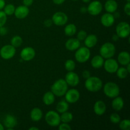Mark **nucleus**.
Instances as JSON below:
<instances>
[{
    "instance_id": "a878e982",
    "label": "nucleus",
    "mask_w": 130,
    "mask_h": 130,
    "mask_svg": "<svg viewBox=\"0 0 130 130\" xmlns=\"http://www.w3.org/2000/svg\"><path fill=\"white\" fill-rule=\"evenodd\" d=\"M55 95L52 91H47L43 96V102L46 105H51L55 102Z\"/></svg>"
},
{
    "instance_id": "c756f323",
    "label": "nucleus",
    "mask_w": 130,
    "mask_h": 130,
    "mask_svg": "<svg viewBox=\"0 0 130 130\" xmlns=\"http://www.w3.org/2000/svg\"><path fill=\"white\" fill-rule=\"evenodd\" d=\"M116 72L117 74V76H118L119 79H125L126 77L128 76V74H129V72L127 71L126 67H119Z\"/></svg>"
},
{
    "instance_id": "49530a36",
    "label": "nucleus",
    "mask_w": 130,
    "mask_h": 130,
    "mask_svg": "<svg viewBox=\"0 0 130 130\" xmlns=\"http://www.w3.org/2000/svg\"><path fill=\"white\" fill-rule=\"evenodd\" d=\"M5 5H6V3L5 0H0V10H2L3 9Z\"/></svg>"
},
{
    "instance_id": "c85d7f7f",
    "label": "nucleus",
    "mask_w": 130,
    "mask_h": 130,
    "mask_svg": "<svg viewBox=\"0 0 130 130\" xmlns=\"http://www.w3.org/2000/svg\"><path fill=\"white\" fill-rule=\"evenodd\" d=\"M60 116V121L62 123H69L73 119V115L71 112H68V110L62 113Z\"/></svg>"
},
{
    "instance_id": "2eb2a0df",
    "label": "nucleus",
    "mask_w": 130,
    "mask_h": 130,
    "mask_svg": "<svg viewBox=\"0 0 130 130\" xmlns=\"http://www.w3.org/2000/svg\"><path fill=\"white\" fill-rule=\"evenodd\" d=\"M100 22L104 27H109L114 25V22H115V18L112 13L107 12L102 15L101 18H100Z\"/></svg>"
},
{
    "instance_id": "ddd939ff",
    "label": "nucleus",
    "mask_w": 130,
    "mask_h": 130,
    "mask_svg": "<svg viewBox=\"0 0 130 130\" xmlns=\"http://www.w3.org/2000/svg\"><path fill=\"white\" fill-rule=\"evenodd\" d=\"M36 56V51L32 47L27 46L20 52V58L23 61L29 62L34 59Z\"/></svg>"
},
{
    "instance_id": "b1692460",
    "label": "nucleus",
    "mask_w": 130,
    "mask_h": 130,
    "mask_svg": "<svg viewBox=\"0 0 130 130\" xmlns=\"http://www.w3.org/2000/svg\"><path fill=\"white\" fill-rule=\"evenodd\" d=\"M104 7H105L107 12L113 13L115 11H116L117 9H118V3L116 0H107L105 5H104Z\"/></svg>"
},
{
    "instance_id": "a19ab883",
    "label": "nucleus",
    "mask_w": 130,
    "mask_h": 130,
    "mask_svg": "<svg viewBox=\"0 0 130 130\" xmlns=\"http://www.w3.org/2000/svg\"><path fill=\"white\" fill-rule=\"evenodd\" d=\"M82 76L84 79H88V77H90V76H91V73H90V71H87V70H85V71H83V72Z\"/></svg>"
},
{
    "instance_id": "f8f14e48",
    "label": "nucleus",
    "mask_w": 130,
    "mask_h": 130,
    "mask_svg": "<svg viewBox=\"0 0 130 130\" xmlns=\"http://www.w3.org/2000/svg\"><path fill=\"white\" fill-rule=\"evenodd\" d=\"M80 98V93L74 88L67 90L65 94V99L69 104H74L77 102Z\"/></svg>"
},
{
    "instance_id": "4468645a",
    "label": "nucleus",
    "mask_w": 130,
    "mask_h": 130,
    "mask_svg": "<svg viewBox=\"0 0 130 130\" xmlns=\"http://www.w3.org/2000/svg\"><path fill=\"white\" fill-rule=\"evenodd\" d=\"M65 81L67 83L68 86L75 87L77 86L79 83V77L78 74L74 71H69L66 75Z\"/></svg>"
},
{
    "instance_id": "58836bf2",
    "label": "nucleus",
    "mask_w": 130,
    "mask_h": 130,
    "mask_svg": "<svg viewBox=\"0 0 130 130\" xmlns=\"http://www.w3.org/2000/svg\"><path fill=\"white\" fill-rule=\"evenodd\" d=\"M124 11L128 16L130 15V2H127L124 6Z\"/></svg>"
},
{
    "instance_id": "f03ea898",
    "label": "nucleus",
    "mask_w": 130,
    "mask_h": 130,
    "mask_svg": "<svg viewBox=\"0 0 130 130\" xmlns=\"http://www.w3.org/2000/svg\"><path fill=\"white\" fill-rule=\"evenodd\" d=\"M85 86L86 90L90 92H97L103 87V83L99 77L90 76L85 81Z\"/></svg>"
},
{
    "instance_id": "4be33fe9",
    "label": "nucleus",
    "mask_w": 130,
    "mask_h": 130,
    "mask_svg": "<svg viewBox=\"0 0 130 130\" xmlns=\"http://www.w3.org/2000/svg\"><path fill=\"white\" fill-rule=\"evenodd\" d=\"M84 41H85V46L88 48H91L97 44L98 38L96 35L91 34L90 35H87Z\"/></svg>"
},
{
    "instance_id": "e433bc0d",
    "label": "nucleus",
    "mask_w": 130,
    "mask_h": 130,
    "mask_svg": "<svg viewBox=\"0 0 130 130\" xmlns=\"http://www.w3.org/2000/svg\"><path fill=\"white\" fill-rule=\"evenodd\" d=\"M86 36H87V33L84 30H79L77 34V39L80 41L85 40Z\"/></svg>"
},
{
    "instance_id": "39448f33",
    "label": "nucleus",
    "mask_w": 130,
    "mask_h": 130,
    "mask_svg": "<svg viewBox=\"0 0 130 130\" xmlns=\"http://www.w3.org/2000/svg\"><path fill=\"white\" fill-rule=\"evenodd\" d=\"M91 52L90 48L86 46L79 47L76 50L74 57L75 59L79 63H85L90 58Z\"/></svg>"
},
{
    "instance_id": "ea45409f",
    "label": "nucleus",
    "mask_w": 130,
    "mask_h": 130,
    "mask_svg": "<svg viewBox=\"0 0 130 130\" xmlns=\"http://www.w3.org/2000/svg\"><path fill=\"white\" fill-rule=\"evenodd\" d=\"M43 24H44L45 27H50L52 26V24H53V21H52V19H46L44 21V23H43Z\"/></svg>"
},
{
    "instance_id": "09e8293b",
    "label": "nucleus",
    "mask_w": 130,
    "mask_h": 130,
    "mask_svg": "<svg viewBox=\"0 0 130 130\" xmlns=\"http://www.w3.org/2000/svg\"><path fill=\"white\" fill-rule=\"evenodd\" d=\"M126 66V67H125L127 71H128V72H129H129H130V64H129V63H128V64H127Z\"/></svg>"
},
{
    "instance_id": "f257e3e1",
    "label": "nucleus",
    "mask_w": 130,
    "mask_h": 130,
    "mask_svg": "<svg viewBox=\"0 0 130 130\" xmlns=\"http://www.w3.org/2000/svg\"><path fill=\"white\" fill-rule=\"evenodd\" d=\"M68 85L63 79H58L51 86V91L56 96L61 97L64 96L68 90Z\"/></svg>"
},
{
    "instance_id": "423d86ee",
    "label": "nucleus",
    "mask_w": 130,
    "mask_h": 130,
    "mask_svg": "<svg viewBox=\"0 0 130 130\" xmlns=\"http://www.w3.org/2000/svg\"><path fill=\"white\" fill-rule=\"evenodd\" d=\"M46 123L52 127H57L60 124V116L59 113L54 110H50L45 114Z\"/></svg>"
},
{
    "instance_id": "7c9ffc66",
    "label": "nucleus",
    "mask_w": 130,
    "mask_h": 130,
    "mask_svg": "<svg viewBox=\"0 0 130 130\" xmlns=\"http://www.w3.org/2000/svg\"><path fill=\"white\" fill-rule=\"evenodd\" d=\"M15 7L13 4H7L5 5L3 8V11L7 16H11L13 15L15 12Z\"/></svg>"
},
{
    "instance_id": "7ed1b4c3",
    "label": "nucleus",
    "mask_w": 130,
    "mask_h": 130,
    "mask_svg": "<svg viewBox=\"0 0 130 130\" xmlns=\"http://www.w3.org/2000/svg\"><path fill=\"white\" fill-rule=\"evenodd\" d=\"M103 90L105 96L110 99H114L119 96L120 93L119 86L114 82H108L105 83L103 88Z\"/></svg>"
},
{
    "instance_id": "412c9836",
    "label": "nucleus",
    "mask_w": 130,
    "mask_h": 130,
    "mask_svg": "<svg viewBox=\"0 0 130 130\" xmlns=\"http://www.w3.org/2000/svg\"><path fill=\"white\" fill-rule=\"evenodd\" d=\"M43 111L38 107L33 108L30 113V119L34 122H38L43 118Z\"/></svg>"
},
{
    "instance_id": "72a5a7b5",
    "label": "nucleus",
    "mask_w": 130,
    "mask_h": 130,
    "mask_svg": "<svg viewBox=\"0 0 130 130\" xmlns=\"http://www.w3.org/2000/svg\"><path fill=\"white\" fill-rule=\"evenodd\" d=\"M119 128L122 130L130 129V121L129 119H123L119 122Z\"/></svg>"
},
{
    "instance_id": "f3484780",
    "label": "nucleus",
    "mask_w": 130,
    "mask_h": 130,
    "mask_svg": "<svg viewBox=\"0 0 130 130\" xmlns=\"http://www.w3.org/2000/svg\"><path fill=\"white\" fill-rule=\"evenodd\" d=\"M3 123L8 130H12L17 125V119L14 116L7 114L4 119Z\"/></svg>"
},
{
    "instance_id": "cd10ccee",
    "label": "nucleus",
    "mask_w": 130,
    "mask_h": 130,
    "mask_svg": "<svg viewBox=\"0 0 130 130\" xmlns=\"http://www.w3.org/2000/svg\"><path fill=\"white\" fill-rule=\"evenodd\" d=\"M77 32V27L74 24H68L64 28V33L67 36H72Z\"/></svg>"
},
{
    "instance_id": "473e14b6",
    "label": "nucleus",
    "mask_w": 130,
    "mask_h": 130,
    "mask_svg": "<svg viewBox=\"0 0 130 130\" xmlns=\"http://www.w3.org/2000/svg\"><path fill=\"white\" fill-rule=\"evenodd\" d=\"M65 68L67 71H74V70L76 68V63L73 60L69 59L66 60V63L64 64Z\"/></svg>"
},
{
    "instance_id": "2f4dec72",
    "label": "nucleus",
    "mask_w": 130,
    "mask_h": 130,
    "mask_svg": "<svg viewBox=\"0 0 130 130\" xmlns=\"http://www.w3.org/2000/svg\"><path fill=\"white\" fill-rule=\"evenodd\" d=\"M23 43V39L20 36H15L11 39V44L15 48H18L22 45Z\"/></svg>"
},
{
    "instance_id": "dca6fc26",
    "label": "nucleus",
    "mask_w": 130,
    "mask_h": 130,
    "mask_svg": "<svg viewBox=\"0 0 130 130\" xmlns=\"http://www.w3.org/2000/svg\"><path fill=\"white\" fill-rule=\"evenodd\" d=\"M29 13V7L25 6V5H20L18 7L15 8V17L19 19H24L28 16Z\"/></svg>"
},
{
    "instance_id": "6e6552de",
    "label": "nucleus",
    "mask_w": 130,
    "mask_h": 130,
    "mask_svg": "<svg viewBox=\"0 0 130 130\" xmlns=\"http://www.w3.org/2000/svg\"><path fill=\"white\" fill-rule=\"evenodd\" d=\"M16 48L11 44H6L0 49V56L5 60H10L12 58L16 53Z\"/></svg>"
},
{
    "instance_id": "aec40b11",
    "label": "nucleus",
    "mask_w": 130,
    "mask_h": 130,
    "mask_svg": "<svg viewBox=\"0 0 130 130\" xmlns=\"http://www.w3.org/2000/svg\"><path fill=\"white\" fill-rule=\"evenodd\" d=\"M118 62L122 66H126L130 63V55L128 52H121L118 56Z\"/></svg>"
},
{
    "instance_id": "37998d69",
    "label": "nucleus",
    "mask_w": 130,
    "mask_h": 130,
    "mask_svg": "<svg viewBox=\"0 0 130 130\" xmlns=\"http://www.w3.org/2000/svg\"><path fill=\"white\" fill-rule=\"evenodd\" d=\"M7 31L8 30L7 29H6V28L4 26L0 27V35H5V34H6V33H7Z\"/></svg>"
},
{
    "instance_id": "de8ad7c7",
    "label": "nucleus",
    "mask_w": 130,
    "mask_h": 130,
    "mask_svg": "<svg viewBox=\"0 0 130 130\" xmlns=\"http://www.w3.org/2000/svg\"><path fill=\"white\" fill-rule=\"evenodd\" d=\"M112 40L114 41H117L119 40V37L118 36V34H115L112 36Z\"/></svg>"
},
{
    "instance_id": "864d4df0",
    "label": "nucleus",
    "mask_w": 130,
    "mask_h": 130,
    "mask_svg": "<svg viewBox=\"0 0 130 130\" xmlns=\"http://www.w3.org/2000/svg\"><path fill=\"white\" fill-rule=\"evenodd\" d=\"M71 1H78V0H71Z\"/></svg>"
},
{
    "instance_id": "8fccbe9b",
    "label": "nucleus",
    "mask_w": 130,
    "mask_h": 130,
    "mask_svg": "<svg viewBox=\"0 0 130 130\" xmlns=\"http://www.w3.org/2000/svg\"><path fill=\"white\" fill-rule=\"evenodd\" d=\"M29 129V130H39V128H36V127H30Z\"/></svg>"
},
{
    "instance_id": "f704fd0d",
    "label": "nucleus",
    "mask_w": 130,
    "mask_h": 130,
    "mask_svg": "<svg viewBox=\"0 0 130 130\" xmlns=\"http://www.w3.org/2000/svg\"><path fill=\"white\" fill-rule=\"evenodd\" d=\"M110 121L114 124H118L121 121V117L117 113H112L110 116Z\"/></svg>"
},
{
    "instance_id": "6ab92c4d",
    "label": "nucleus",
    "mask_w": 130,
    "mask_h": 130,
    "mask_svg": "<svg viewBox=\"0 0 130 130\" xmlns=\"http://www.w3.org/2000/svg\"><path fill=\"white\" fill-rule=\"evenodd\" d=\"M106 104L102 100H98L93 105V111L97 116H102L106 112Z\"/></svg>"
},
{
    "instance_id": "1a4fd4ad",
    "label": "nucleus",
    "mask_w": 130,
    "mask_h": 130,
    "mask_svg": "<svg viewBox=\"0 0 130 130\" xmlns=\"http://www.w3.org/2000/svg\"><path fill=\"white\" fill-rule=\"evenodd\" d=\"M53 24L57 26H63L66 25L68 21V17L66 13L63 11H57L55 13L52 17Z\"/></svg>"
},
{
    "instance_id": "9b49d317",
    "label": "nucleus",
    "mask_w": 130,
    "mask_h": 130,
    "mask_svg": "<svg viewBox=\"0 0 130 130\" xmlns=\"http://www.w3.org/2000/svg\"><path fill=\"white\" fill-rule=\"evenodd\" d=\"M103 66L107 72L110 74H114L116 72L118 69L119 68V63L114 58H107L104 61Z\"/></svg>"
},
{
    "instance_id": "4c0bfd02",
    "label": "nucleus",
    "mask_w": 130,
    "mask_h": 130,
    "mask_svg": "<svg viewBox=\"0 0 130 130\" xmlns=\"http://www.w3.org/2000/svg\"><path fill=\"white\" fill-rule=\"evenodd\" d=\"M58 126L59 130H71L72 129L69 124L66 123H62V124H60Z\"/></svg>"
},
{
    "instance_id": "393cba45",
    "label": "nucleus",
    "mask_w": 130,
    "mask_h": 130,
    "mask_svg": "<svg viewBox=\"0 0 130 130\" xmlns=\"http://www.w3.org/2000/svg\"><path fill=\"white\" fill-rule=\"evenodd\" d=\"M104 58L100 55H98L93 57L91 60V65L94 69H100L104 66Z\"/></svg>"
},
{
    "instance_id": "5701e85b",
    "label": "nucleus",
    "mask_w": 130,
    "mask_h": 130,
    "mask_svg": "<svg viewBox=\"0 0 130 130\" xmlns=\"http://www.w3.org/2000/svg\"><path fill=\"white\" fill-rule=\"evenodd\" d=\"M124 100L121 96H116L114 98L112 101V107L116 111H120L124 107Z\"/></svg>"
},
{
    "instance_id": "79ce46f5",
    "label": "nucleus",
    "mask_w": 130,
    "mask_h": 130,
    "mask_svg": "<svg viewBox=\"0 0 130 130\" xmlns=\"http://www.w3.org/2000/svg\"><path fill=\"white\" fill-rule=\"evenodd\" d=\"M22 3L24 5L27 6V7H29L33 4L34 0H22Z\"/></svg>"
},
{
    "instance_id": "5fc2aeb1",
    "label": "nucleus",
    "mask_w": 130,
    "mask_h": 130,
    "mask_svg": "<svg viewBox=\"0 0 130 130\" xmlns=\"http://www.w3.org/2000/svg\"><path fill=\"white\" fill-rule=\"evenodd\" d=\"M127 2H130V0H126Z\"/></svg>"
},
{
    "instance_id": "c03bdc74",
    "label": "nucleus",
    "mask_w": 130,
    "mask_h": 130,
    "mask_svg": "<svg viewBox=\"0 0 130 130\" xmlns=\"http://www.w3.org/2000/svg\"><path fill=\"white\" fill-rule=\"evenodd\" d=\"M65 1H66V0H52V1H53L55 5H58L63 4V3L65 2Z\"/></svg>"
},
{
    "instance_id": "0eeeda50",
    "label": "nucleus",
    "mask_w": 130,
    "mask_h": 130,
    "mask_svg": "<svg viewBox=\"0 0 130 130\" xmlns=\"http://www.w3.org/2000/svg\"><path fill=\"white\" fill-rule=\"evenodd\" d=\"M116 31L119 38H127L130 34L129 24L126 22H121L117 25Z\"/></svg>"
},
{
    "instance_id": "20e7f679",
    "label": "nucleus",
    "mask_w": 130,
    "mask_h": 130,
    "mask_svg": "<svg viewBox=\"0 0 130 130\" xmlns=\"http://www.w3.org/2000/svg\"><path fill=\"white\" fill-rule=\"evenodd\" d=\"M100 54L104 59L112 58L115 55L116 49L114 44L111 43H105L102 45L100 48Z\"/></svg>"
},
{
    "instance_id": "3c124183",
    "label": "nucleus",
    "mask_w": 130,
    "mask_h": 130,
    "mask_svg": "<svg viewBox=\"0 0 130 130\" xmlns=\"http://www.w3.org/2000/svg\"><path fill=\"white\" fill-rule=\"evenodd\" d=\"M82 1L83 3H90L91 1V0H82Z\"/></svg>"
},
{
    "instance_id": "a211bd4d",
    "label": "nucleus",
    "mask_w": 130,
    "mask_h": 130,
    "mask_svg": "<svg viewBox=\"0 0 130 130\" xmlns=\"http://www.w3.org/2000/svg\"><path fill=\"white\" fill-rule=\"evenodd\" d=\"M81 46V43L80 41H79L77 38H70L66 42L65 44V46H66V49L69 51H76V50L78 49Z\"/></svg>"
},
{
    "instance_id": "bb28decb",
    "label": "nucleus",
    "mask_w": 130,
    "mask_h": 130,
    "mask_svg": "<svg viewBox=\"0 0 130 130\" xmlns=\"http://www.w3.org/2000/svg\"><path fill=\"white\" fill-rule=\"evenodd\" d=\"M69 107V105L66 100H61L57 104V106H56V109H57V112L62 114L64 112L67 111Z\"/></svg>"
},
{
    "instance_id": "c9c22d12",
    "label": "nucleus",
    "mask_w": 130,
    "mask_h": 130,
    "mask_svg": "<svg viewBox=\"0 0 130 130\" xmlns=\"http://www.w3.org/2000/svg\"><path fill=\"white\" fill-rule=\"evenodd\" d=\"M7 21V15L3 11L0 10V27L5 25Z\"/></svg>"
},
{
    "instance_id": "a18cd8bd",
    "label": "nucleus",
    "mask_w": 130,
    "mask_h": 130,
    "mask_svg": "<svg viewBox=\"0 0 130 130\" xmlns=\"http://www.w3.org/2000/svg\"><path fill=\"white\" fill-rule=\"evenodd\" d=\"M80 12L83 14H85L88 12L87 7L86 6H82V7L80 8Z\"/></svg>"
},
{
    "instance_id": "603ef678",
    "label": "nucleus",
    "mask_w": 130,
    "mask_h": 130,
    "mask_svg": "<svg viewBox=\"0 0 130 130\" xmlns=\"http://www.w3.org/2000/svg\"><path fill=\"white\" fill-rule=\"evenodd\" d=\"M4 129V126L1 123H0V130H3Z\"/></svg>"
},
{
    "instance_id": "9d476101",
    "label": "nucleus",
    "mask_w": 130,
    "mask_h": 130,
    "mask_svg": "<svg viewBox=\"0 0 130 130\" xmlns=\"http://www.w3.org/2000/svg\"><path fill=\"white\" fill-rule=\"evenodd\" d=\"M102 4L101 3L100 1H97V0L91 1V3H90L87 7L88 13H89L90 15H93V16L99 15L102 12Z\"/></svg>"
}]
</instances>
